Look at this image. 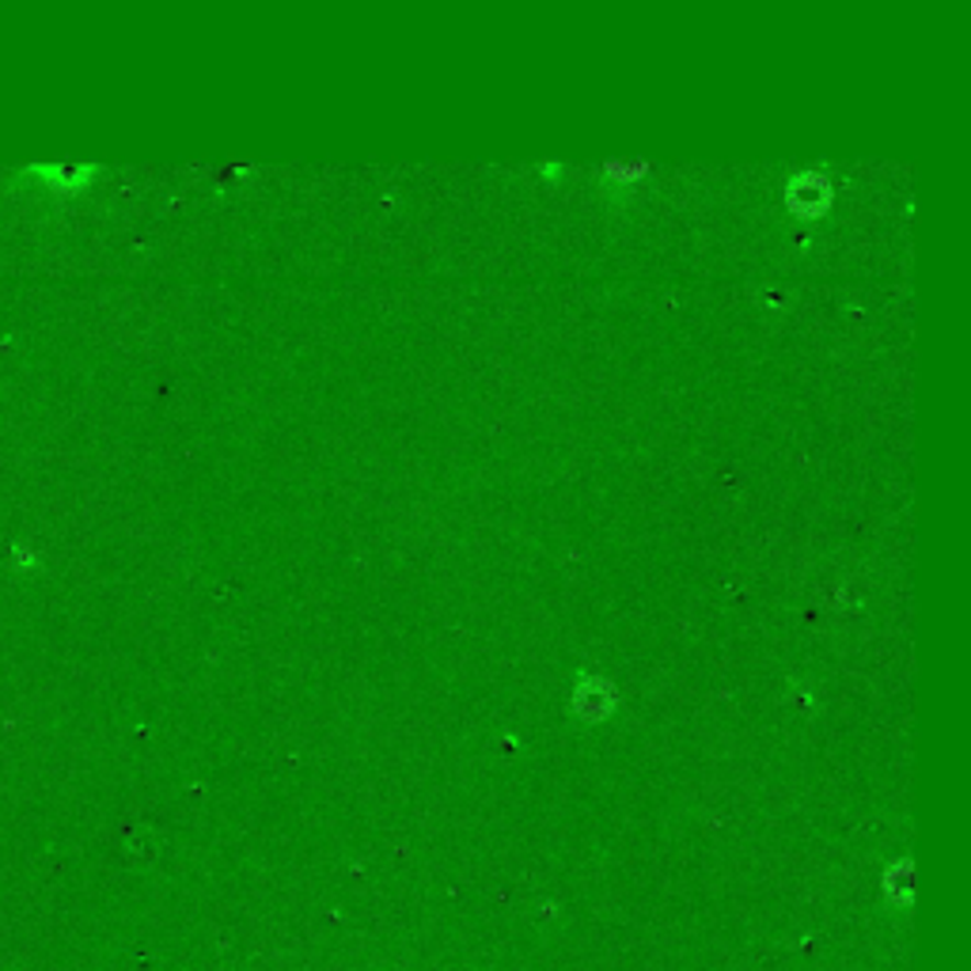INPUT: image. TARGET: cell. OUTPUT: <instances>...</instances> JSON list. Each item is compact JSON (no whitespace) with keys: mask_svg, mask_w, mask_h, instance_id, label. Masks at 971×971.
Instances as JSON below:
<instances>
[{"mask_svg":"<svg viewBox=\"0 0 971 971\" xmlns=\"http://www.w3.org/2000/svg\"><path fill=\"white\" fill-rule=\"evenodd\" d=\"M12 562L15 566H35V550H31V543H15V547H12Z\"/></svg>","mask_w":971,"mask_h":971,"instance_id":"obj_2","label":"cell"},{"mask_svg":"<svg viewBox=\"0 0 971 971\" xmlns=\"http://www.w3.org/2000/svg\"><path fill=\"white\" fill-rule=\"evenodd\" d=\"M27 171H35L38 179H46V187H54V190H77L88 182V175L96 171V164L57 160V164H31Z\"/></svg>","mask_w":971,"mask_h":971,"instance_id":"obj_1","label":"cell"}]
</instances>
